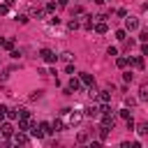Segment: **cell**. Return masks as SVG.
I'll list each match as a JSON object with an SVG mask.
<instances>
[{
	"mask_svg": "<svg viewBox=\"0 0 148 148\" xmlns=\"http://www.w3.org/2000/svg\"><path fill=\"white\" fill-rule=\"evenodd\" d=\"M139 28V18H125V30H136Z\"/></svg>",
	"mask_w": 148,
	"mask_h": 148,
	"instance_id": "cell-9",
	"label": "cell"
},
{
	"mask_svg": "<svg viewBox=\"0 0 148 148\" xmlns=\"http://www.w3.org/2000/svg\"><path fill=\"white\" fill-rule=\"evenodd\" d=\"M130 62H132V67L143 69V56H134V58H130Z\"/></svg>",
	"mask_w": 148,
	"mask_h": 148,
	"instance_id": "cell-12",
	"label": "cell"
},
{
	"mask_svg": "<svg viewBox=\"0 0 148 148\" xmlns=\"http://www.w3.org/2000/svg\"><path fill=\"white\" fill-rule=\"evenodd\" d=\"M120 118H125V120L130 118V106H125V109H120Z\"/></svg>",
	"mask_w": 148,
	"mask_h": 148,
	"instance_id": "cell-26",
	"label": "cell"
},
{
	"mask_svg": "<svg viewBox=\"0 0 148 148\" xmlns=\"http://www.w3.org/2000/svg\"><path fill=\"white\" fill-rule=\"evenodd\" d=\"M109 130H111V127H106V125H102V127H99V139H102V141H106V136H109Z\"/></svg>",
	"mask_w": 148,
	"mask_h": 148,
	"instance_id": "cell-19",
	"label": "cell"
},
{
	"mask_svg": "<svg viewBox=\"0 0 148 148\" xmlns=\"http://www.w3.org/2000/svg\"><path fill=\"white\" fill-rule=\"evenodd\" d=\"M0 134H2V136H12V134H14V127H12L9 123H2V125H0Z\"/></svg>",
	"mask_w": 148,
	"mask_h": 148,
	"instance_id": "cell-11",
	"label": "cell"
},
{
	"mask_svg": "<svg viewBox=\"0 0 148 148\" xmlns=\"http://www.w3.org/2000/svg\"><path fill=\"white\" fill-rule=\"evenodd\" d=\"M139 99L148 102V83H141V88H139Z\"/></svg>",
	"mask_w": 148,
	"mask_h": 148,
	"instance_id": "cell-14",
	"label": "cell"
},
{
	"mask_svg": "<svg viewBox=\"0 0 148 148\" xmlns=\"http://www.w3.org/2000/svg\"><path fill=\"white\" fill-rule=\"evenodd\" d=\"M106 53H109V56H118V49H116V46H109V51H106Z\"/></svg>",
	"mask_w": 148,
	"mask_h": 148,
	"instance_id": "cell-34",
	"label": "cell"
},
{
	"mask_svg": "<svg viewBox=\"0 0 148 148\" xmlns=\"http://www.w3.org/2000/svg\"><path fill=\"white\" fill-rule=\"evenodd\" d=\"M79 25H81V21H76V18H72V21L67 23V28H69V30H76Z\"/></svg>",
	"mask_w": 148,
	"mask_h": 148,
	"instance_id": "cell-23",
	"label": "cell"
},
{
	"mask_svg": "<svg viewBox=\"0 0 148 148\" xmlns=\"http://www.w3.org/2000/svg\"><path fill=\"white\" fill-rule=\"evenodd\" d=\"M141 53H143V56H148V42H146V44L141 46Z\"/></svg>",
	"mask_w": 148,
	"mask_h": 148,
	"instance_id": "cell-37",
	"label": "cell"
},
{
	"mask_svg": "<svg viewBox=\"0 0 148 148\" xmlns=\"http://www.w3.org/2000/svg\"><path fill=\"white\" fill-rule=\"evenodd\" d=\"M51 127H53V132H60V130H65V123H62L60 118H56V120L51 123Z\"/></svg>",
	"mask_w": 148,
	"mask_h": 148,
	"instance_id": "cell-16",
	"label": "cell"
},
{
	"mask_svg": "<svg viewBox=\"0 0 148 148\" xmlns=\"http://www.w3.org/2000/svg\"><path fill=\"white\" fill-rule=\"evenodd\" d=\"M83 116H86V118H97V116H102V113H99V109H97L95 104H90V106L83 109Z\"/></svg>",
	"mask_w": 148,
	"mask_h": 148,
	"instance_id": "cell-4",
	"label": "cell"
},
{
	"mask_svg": "<svg viewBox=\"0 0 148 148\" xmlns=\"http://www.w3.org/2000/svg\"><path fill=\"white\" fill-rule=\"evenodd\" d=\"M106 30H109V25H106L104 21H97V23H95V32H97V35H104Z\"/></svg>",
	"mask_w": 148,
	"mask_h": 148,
	"instance_id": "cell-13",
	"label": "cell"
},
{
	"mask_svg": "<svg viewBox=\"0 0 148 148\" xmlns=\"http://www.w3.org/2000/svg\"><path fill=\"white\" fill-rule=\"evenodd\" d=\"M39 97H42V90H35V92L30 95V99H32V102H35V99H39Z\"/></svg>",
	"mask_w": 148,
	"mask_h": 148,
	"instance_id": "cell-33",
	"label": "cell"
},
{
	"mask_svg": "<svg viewBox=\"0 0 148 148\" xmlns=\"http://www.w3.org/2000/svg\"><path fill=\"white\" fill-rule=\"evenodd\" d=\"M65 72H67V74H74V65H72V62H67V67H65Z\"/></svg>",
	"mask_w": 148,
	"mask_h": 148,
	"instance_id": "cell-35",
	"label": "cell"
},
{
	"mask_svg": "<svg viewBox=\"0 0 148 148\" xmlns=\"http://www.w3.org/2000/svg\"><path fill=\"white\" fill-rule=\"evenodd\" d=\"M134 104H136L134 97H125V106H134Z\"/></svg>",
	"mask_w": 148,
	"mask_h": 148,
	"instance_id": "cell-29",
	"label": "cell"
},
{
	"mask_svg": "<svg viewBox=\"0 0 148 148\" xmlns=\"http://www.w3.org/2000/svg\"><path fill=\"white\" fill-rule=\"evenodd\" d=\"M7 118H9V120L18 118V109H7Z\"/></svg>",
	"mask_w": 148,
	"mask_h": 148,
	"instance_id": "cell-22",
	"label": "cell"
},
{
	"mask_svg": "<svg viewBox=\"0 0 148 148\" xmlns=\"http://www.w3.org/2000/svg\"><path fill=\"white\" fill-rule=\"evenodd\" d=\"M95 2H97V5H102V2H104V0H95Z\"/></svg>",
	"mask_w": 148,
	"mask_h": 148,
	"instance_id": "cell-39",
	"label": "cell"
},
{
	"mask_svg": "<svg viewBox=\"0 0 148 148\" xmlns=\"http://www.w3.org/2000/svg\"><path fill=\"white\" fill-rule=\"evenodd\" d=\"M72 58H74V56H72L69 51H62V53H60V60H62V62H72Z\"/></svg>",
	"mask_w": 148,
	"mask_h": 148,
	"instance_id": "cell-20",
	"label": "cell"
},
{
	"mask_svg": "<svg viewBox=\"0 0 148 148\" xmlns=\"http://www.w3.org/2000/svg\"><path fill=\"white\" fill-rule=\"evenodd\" d=\"M5 118H7V106L0 104V120H5Z\"/></svg>",
	"mask_w": 148,
	"mask_h": 148,
	"instance_id": "cell-31",
	"label": "cell"
},
{
	"mask_svg": "<svg viewBox=\"0 0 148 148\" xmlns=\"http://www.w3.org/2000/svg\"><path fill=\"white\" fill-rule=\"evenodd\" d=\"M97 99L102 104H106V102H111V92L109 90H97Z\"/></svg>",
	"mask_w": 148,
	"mask_h": 148,
	"instance_id": "cell-10",
	"label": "cell"
},
{
	"mask_svg": "<svg viewBox=\"0 0 148 148\" xmlns=\"http://www.w3.org/2000/svg\"><path fill=\"white\" fill-rule=\"evenodd\" d=\"M116 39H120V42H125L127 37H125V30H116Z\"/></svg>",
	"mask_w": 148,
	"mask_h": 148,
	"instance_id": "cell-25",
	"label": "cell"
},
{
	"mask_svg": "<svg viewBox=\"0 0 148 148\" xmlns=\"http://www.w3.org/2000/svg\"><path fill=\"white\" fill-rule=\"evenodd\" d=\"M30 134L35 136V139H42V136H46V132L42 130V125H37V123H32L30 125Z\"/></svg>",
	"mask_w": 148,
	"mask_h": 148,
	"instance_id": "cell-5",
	"label": "cell"
},
{
	"mask_svg": "<svg viewBox=\"0 0 148 148\" xmlns=\"http://www.w3.org/2000/svg\"><path fill=\"white\" fill-rule=\"evenodd\" d=\"M39 58H42L44 62H49V65H53V62L58 60V56H56L51 49H42V51H39Z\"/></svg>",
	"mask_w": 148,
	"mask_h": 148,
	"instance_id": "cell-3",
	"label": "cell"
},
{
	"mask_svg": "<svg viewBox=\"0 0 148 148\" xmlns=\"http://www.w3.org/2000/svg\"><path fill=\"white\" fill-rule=\"evenodd\" d=\"M81 86H83V83H81V79L72 74V79H69V86H67V88H69V90L74 92V90H81Z\"/></svg>",
	"mask_w": 148,
	"mask_h": 148,
	"instance_id": "cell-8",
	"label": "cell"
},
{
	"mask_svg": "<svg viewBox=\"0 0 148 148\" xmlns=\"http://www.w3.org/2000/svg\"><path fill=\"white\" fill-rule=\"evenodd\" d=\"M102 125H106V127L113 130V125H116V116H113V113H102Z\"/></svg>",
	"mask_w": 148,
	"mask_h": 148,
	"instance_id": "cell-6",
	"label": "cell"
},
{
	"mask_svg": "<svg viewBox=\"0 0 148 148\" xmlns=\"http://www.w3.org/2000/svg\"><path fill=\"white\" fill-rule=\"evenodd\" d=\"M65 116H67V125H69V127H76V125H79V123H81V120L86 118V116H83L81 111H72V109H69V111H67Z\"/></svg>",
	"mask_w": 148,
	"mask_h": 148,
	"instance_id": "cell-1",
	"label": "cell"
},
{
	"mask_svg": "<svg viewBox=\"0 0 148 148\" xmlns=\"http://www.w3.org/2000/svg\"><path fill=\"white\" fill-rule=\"evenodd\" d=\"M88 139H90L88 132H79V134H76V143H88Z\"/></svg>",
	"mask_w": 148,
	"mask_h": 148,
	"instance_id": "cell-18",
	"label": "cell"
},
{
	"mask_svg": "<svg viewBox=\"0 0 148 148\" xmlns=\"http://www.w3.org/2000/svg\"><path fill=\"white\" fill-rule=\"evenodd\" d=\"M81 18H83L81 25H83L86 30H92V28H95V25H92V16H81Z\"/></svg>",
	"mask_w": 148,
	"mask_h": 148,
	"instance_id": "cell-15",
	"label": "cell"
},
{
	"mask_svg": "<svg viewBox=\"0 0 148 148\" xmlns=\"http://www.w3.org/2000/svg\"><path fill=\"white\" fill-rule=\"evenodd\" d=\"M0 49H2V39H0Z\"/></svg>",
	"mask_w": 148,
	"mask_h": 148,
	"instance_id": "cell-40",
	"label": "cell"
},
{
	"mask_svg": "<svg viewBox=\"0 0 148 148\" xmlns=\"http://www.w3.org/2000/svg\"><path fill=\"white\" fill-rule=\"evenodd\" d=\"M12 143H14V146H28L30 139H28V134H25L23 130H18V132L12 134Z\"/></svg>",
	"mask_w": 148,
	"mask_h": 148,
	"instance_id": "cell-2",
	"label": "cell"
},
{
	"mask_svg": "<svg viewBox=\"0 0 148 148\" xmlns=\"http://www.w3.org/2000/svg\"><path fill=\"white\" fill-rule=\"evenodd\" d=\"M141 42H148V30H143V32H141Z\"/></svg>",
	"mask_w": 148,
	"mask_h": 148,
	"instance_id": "cell-36",
	"label": "cell"
},
{
	"mask_svg": "<svg viewBox=\"0 0 148 148\" xmlns=\"http://www.w3.org/2000/svg\"><path fill=\"white\" fill-rule=\"evenodd\" d=\"M127 62H130V60H127V58H123V56H120V58H116V65H118L120 69H123V67H127Z\"/></svg>",
	"mask_w": 148,
	"mask_h": 148,
	"instance_id": "cell-21",
	"label": "cell"
},
{
	"mask_svg": "<svg viewBox=\"0 0 148 148\" xmlns=\"http://www.w3.org/2000/svg\"><path fill=\"white\" fill-rule=\"evenodd\" d=\"M16 21H18V23H28V16H25V14H18Z\"/></svg>",
	"mask_w": 148,
	"mask_h": 148,
	"instance_id": "cell-32",
	"label": "cell"
},
{
	"mask_svg": "<svg viewBox=\"0 0 148 148\" xmlns=\"http://www.w3.org/2000/svg\"><path fill=\"white\" fill-rule=\"evenodd\" d=\"M58 5H60V7H67V5H69V0H58Z\"/></svg>",
	"mask_w": 148,
	"mask_h": 148,
	"instance_id": "cell-38",
	"label": "cell"
},
{
	"mask_svg": "<svg viewBox=\"0 0 148 148\" xmlns=\"http://www.w3.org/2000/svg\"><path fill=\"white\" fill-rule=\"evenodd\" d=\"M136 132H139L141 136H148V123H139V125H136Z\"/></svg>",
	"mask_w": 148,
	"mask_h": 148,
	"instance_id": "cell-17",
	"label": "cell"
},
{
	"mask_svg": "<svg viewBox=\"0 0 148 148\" xmlns=\"http://www.w3.org/2000/svg\"><path fill=\"white\" fill-rule=\"evenodd\" d=\"M0 136H2V134H0Z\"/></svg>",
	"mask_w": 148,
	"mask_h": 148,
	"instance_id": "cell-41",
	"label": "cell"
},
{
	"mask_svg": "<svg viewBox=\"0 0 148 148\" xmlns=\"http://www.w3.org/2000/svg\"><path fill=\"white\" fill-rule=\"evenodd\" d=\"M7 12H9V5H7V2H5V5H0V16H5Z\"/></svg>",
	"mask_w": 148,
	"mask_h": 148,
	"instance_id": "cell-30",
	"label": "cell"
},
{
	"mask_svg": "<svg viewBox=\"0 0 148 148\" xmlns=\"http://www.w3.org/2000/svg\"><path fill=\"white\" fill-rule=\"evenodd\" d=\"M58 7H60V5H56V2H49V5H46V12H56Z\"/></svg>",
	"mask_w": 148,
	"mask_h": 148,
	"instance_id": "cell-27",
	"label": "cell"
},
{
	"mask_svg": "<svg viewBox=\"0 0 148 148\" xmlns=\"http://www.w3.org/2000/svg\"><path fill=\"white\" fill-rule=\"evenodd\" d=\"M2 49L12 51V49H14V42H12V39H2Z\"/></svg>",
	"mask_w": 148,
	"mask_h": 148,
	"instance_id": "cell-24",
	"label": "cell"
},
{
	"mask_svg": "<svg viewBox=\"0 0 148 148\" xmlns=\"http://www.w3.org/2000/svg\"><path fill=\"white\" fill-rule=\"evenodd\" d=\"M123 79H125L127 83H132V79H134V74H132V72H125V74H123Z\"/></svg>",
	"mask_w": 148,
	"mask_h": 148,
	"instance_id": "cell-28",
	"label": "cell"
},
{
	"mask_svg": "<svg viewBox=\"0 0 148 148\" xmlns=\"http://www.w3.org/2000/svg\"><path fill=\"white\" fill-rule=\"evenodd\" d=\"M79 79H81V83H83V86H88V88H90V86H95V79H92L88 72H81V74H79Z\"/></svg>",
	"mask_w": 148,
	"mask_h": 148,
	"instance_id": "cell-7",
	"label": "cell"
}]
</instances>
